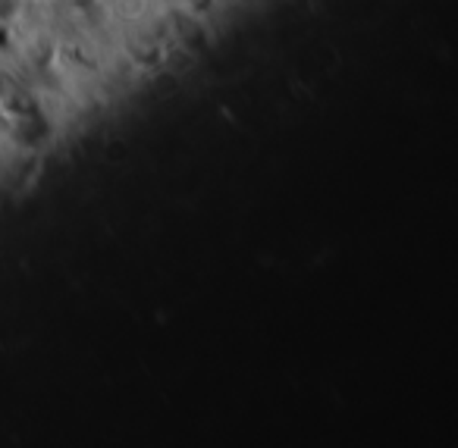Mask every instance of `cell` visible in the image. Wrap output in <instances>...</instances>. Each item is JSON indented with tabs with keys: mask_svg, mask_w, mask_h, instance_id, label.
Instances as JSON below:
<instances>
[{
	"mask_svg": "<svg viewBox=\"0 0 458 448\" xmlns=\"http://www.w3.org/2000/svg\"><path fill=\"white\" fill-rule=\"evenodd\" d=\"M148 10V0H114V13L123 20H141Z\"/></svg>",
	"mask_w": 458,
	"mask_h": 448,
	"instance_id": "1",
	"label": "cell"
}]
</instances>
